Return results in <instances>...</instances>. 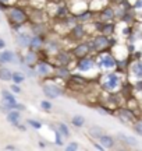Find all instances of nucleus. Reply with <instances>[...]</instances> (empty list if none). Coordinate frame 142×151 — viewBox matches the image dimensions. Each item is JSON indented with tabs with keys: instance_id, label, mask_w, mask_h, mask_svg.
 <instances>
[{
	"instance_id": "obj_2",
	"label": "nucleus",
	"mask_w": 142,
	"mask_h": 151,
	"mask_svg": "<svg viewBox=\"0 0 142 151\" xmlns=\"http://www.w3.org/2000/svg\"><path fill=\"white\" fill-rule=\"evenodd\" d=\"M123 87V78H121L120 73L117 71H107L106 74L102 76L100 80V88L106 91L107 94H116L119 92Z\"/></svg>"
},
{
	"instance_id": "obj_32",
	"label": "nucleus",
	"mask_w": 142,
	"mask_h": 151,
	"mask_svg": "<svg viewBox=\"0 0 142 151\" xmlns=\"http://www.w3.org/2000/svg\"><path fill=\"white\" fill-rule=\"evenodd\" d=\"M78 148H80V144H78L77 141H70V143L66 146V150L67 151H77Z\"/></svg>"
},
{
	"instance_id": "obj_37",
	"label": "nucleus",
	"mask_w": 142,
	"mask_h": 151,
	"mask_svg": "<svg viewBox=\"0 0 142 151\" xmlns=\"http://www.w3.org/2000/svg\"><path fill=\"white\" fill-rule=\"evenodd\" d=\"M0 1H3V3H6V4H9V6H13V4H16L17 0H0Z\"/></svg>"
},
{
	"instance_id": "obj_8",
	"label": "nucleus",
	"mask_w": 142,
	"mask_h": 151,
	"mask_svg": "<svg viewBox=\"0 0 142 151\" xmlns=\"http://www.w3.org/2000/svg\"><path fill=\"white\" fill-rule=\"evenodd\" d=\"M91 52H95V50H93L92 41H87V42L77 43L75 46H74V49L71 50V53H72V56H74V59H81V58L89 56Z\"/></svg>"
},
{
	"instance_id": "obj_10",
	"label": "nucleus",
	"mask_w": 142,
	"mask_h": 151,
	"mask_svg": "<svg viewBox=\"0 0 142 151\" xmlns=\"http://www.w3.org/2000/svg\"><path fill=\"white\" fill-rule=\"evenodd\" d=\"M17 60H20V65L24 63V55H20L18 59H17V53H14L13 50H9V49H3L0 52V66L7 65V63H16Z\"/></svg>"
},
{
	"instance_id": "obj_12",
	"label": "nucleus",
	"mask_w": 142,
	"mask_h": 151,
	"mask_svg": "<svg viewBox=\"0 0 142 151\" xmlns=\"http://www.w3.org/2000/svg\"><path fill=\"white\" fill-rule=\"evenodd\" d=\"M68 32H70V37L72 41H82L84 38L87 37V29H85V27L82 25V22H78V21L70 28Z\"/></svg>"
},
{
	"instance_id": "obj_3",
	"label": "nucleus",
	"mask_w": 142,
	"mask_h": 151,
	"mask_svg": "<svg viewBox=\"0 0 142 151\" xmlns=\"http://www.w3.org/2000/svg\"><path fill=\"white\" fill-rule=\"evenodd\" d=\"M56 77L55 76H52V77H48V78H45L43 84H42V92H43V95L46 98H49V99H56V98L61 97V95H64V88L61 86H59L57 83H56Z\"/></svg>"
},
{
	"instance_id": "obj_4",
	"label": "nucleus",
	"mask_w": 142,
	"mask_h": 151,
	"mask_svg": "<svg viewBox=\"0 0 142 151\" xmlns=\"http://www.w3.org/2000/svg\"><path fill=\"white\" fill-rule=\"evenodd\" d=\"M119 65V60L114 58V55L109 52V50H104L98 53L96 58V66H98V70L102 71H113L117 69Z\"/></svg>"
},
{
	"instance_id": "obj_20",
	"label": "nucleus",
	"mask_w": 142,
	"mask_h": 151,
	"mask_svg": "<svg viewBox=\"0 0 142 151\" xmlns=\"http://www.w3.org/2000/svg\"><path fill=\"white\" fill-rule=\"evenodd\" d=\"M68 83L75 84V87H87L88 84H89V80L81 74H74V73H72V74L70 76V78H68Z\"/></svg>"
},
{
	"instance_id": "obj_15",
	"label": "nucleus",
	"mask_w": 142,
	"mask_h": 151,
	"mask_svg": "<svg viewBox=\"0 0 142 151\" xmlns=\"http://www.w3.org/2000/svg\"><path fill=\"white\" fill-rule=\"evenodd\" d=\"M39 55H38V50H33V49H28L27 52L24 53V65H27L28 67H32L35 69L36 63L39 62Z\"/></svg>"
},
{
	"instance_id": "obj_29",
	"label": "nucleus",
	"mask_w": 142,
	"mask_h": 151,
	"mask_svg": "<svg viewBox=\"0 0 142 151\" xmlns=\"http://www.w3.org/2000/svg\"><path fill=\"white\" fill-rule=\"evenodd\" d=\"M132 129L137 134L142 136V119H137L134 123H132Z\"/></svg>"
},
{
	"instance_id": "obj_25",
	"label": "nucleus",
	"mask_w": 142,
	"mask_h": 151,
	"mask_svg": "<svg viewBox=\"0 0 142 151\" xmlns=\"http://www.w3.org/2000/svg\"><path fill=\"white\" fill-rule=\"evenodd\" d=\"M0 80L1 81H11L13 80V71L7 67L0 66Z\"/></svg>"
},
{
	"instance_id": "obj_5",
	"label": "nucleus",
	"mask_w": 142,
	"mask_h": 151,
	"mask_svg": "<svg viewBox=\"0 0 142 151\" xmlns=\"http://www.w3.org/2000/svg\"><path fill=\"white\" fill-rule=\"evenodd\" d=\"M92 41V45H93V50L95 52H104V50H109V48H111L113 45L116 43V41L113 38L107 37V35H104V34H99L96 37L91 39Z\"/></svg>"
},
{
	"instance_id": "obj_1",
	"label": "nucleus",
	"mask_w": 142,
	"mask_h": 151,
	"mask_svg": "<svg viewBox=\"0 0 142 151\" xmlns=\"http://www.w3.org/2000/svg\"><path fill=\"white\" fill-rule=\"evenodd\" d=\"M6 16H7V20H9V22L11 24V27L14 29L25 25L29 21V14L27 13V10L17 4L10 6L7 9V11H6Z\"/></svg>"
},
{
	"instance_id": "obj_22",
	"label": "nucleus",
	"mask_w": 142,
	"mask_h": 151,
	"mask_svg": "<svg viewBox=\"0 0 142 151\" xmlns=\"http://www.w3.org/2000/svg\"><path fill=\"white\" fill-rule=\"evenodd\" d=\"M6 118H7V122L13 126H17L21 120V111L18 109H11L9 113H6Z\"/></svg>"
},
{
	"instance_id": "obj_21",
	"label": "nucleus",
	"mask_w": 142,
	"mask_h": 151,
	"mask_svg": "<svg viewBox=\"0 0 142 151\" xmlns=\"http://www.w3.org/2000/svg\"><path fill=\"white\" fill-rule=\"evenodd\" d=\"M72 74L70 70V66H56L55 67V77H59V78H70V76Z\"/></svg>"
},
{
	"instance_id": "obj_40",
	"label": "nucleus",
	"mask_w": 142,
	"mask_h": 151,
	"mask_svg": "<svg viewBox=\"0 0 142 151\" xmlns=\"http://www.w3.org/2000/svg\"><path fill=\"white\" fill-rule=\"evenodd\" d=\"M16 127H18V129H20V130H22V132H25V130H27V129H25V126H22V124H20V123L17 124Z\"/></svg>"
},
{
	"instance_id": "obj_33",
	"label": "nucleus",
	"mask_w": 142,
	"mask_h": 151,
	"mask_svg": "<svg viewBox=\"0 0 142 151\" xmlns=\"http://www.w3.org/2000/svg\"><path fill=\"white\" fill-rule=\"evenodd\" d=\"M61 137H63V134L59 132V129H56L55 130V139H56V144H57V146H61V144H63V139H61Z\"/></svg>"
},
{
	"instance_id": "obj_27",
	"label": "nucleus",
	"mask_w": 142,
	"mask_h": 151,
	"mask_svg": "<svg viewBox=\"0 0 142 151\" xmlns=\"http://www.w3.org/2000/svg\"><path fill=\"white\" fill-rule=\"evenodd\" d=\"M57 129H59V132L63 134V137H64V139H68V137L71 136L70 129H68V126H67L64 122H59V123H57Z\"/></svg>"
},
{
	"instance_id": "obj_36",
	"label": "nucleus",
	"mask_w": 142,
	"mask_h": 151,
	"mask_svg": "<svg viewBox=\"0 0 142 151\" xmlns=\"http://www.w3.org/2000/svg\"><path fill=\"white\" fill-rule=\"evenodd\" d=\"M10 6L6 4V3H3V1H0V10L1 11H7V9H9Z\"/></svg>"
},
{
	"instance_id": "obj_31",
	"label": "nucleus",
	"mask_w": 142,
	"mask_h": 151,
	"mask_svg": "<svg viewBox=\"0 0 142 151\" xmlns=\"http://www.w3.org/2000/svg\"><path fill=\"white\" fill-rule=\"evenodd\" d=\"M40 108L43 111H46V112H50L52 108H53V105H52V102L49 99H43V101H40Z\"/></svg>"
},
{
	"instance_id": "obj_13",
	"label": "nucleus",
	"mask_w": 142,
	"mask_h": 151,
	"mask_svg": "<svg viewBox=\"0 0 142 151\" xmlns=\"http://www.w3.org/2000/svg\"><path fill=\"white\" fill-rule=\"evenodd\" d=\"M31 39H32V35H31L29 32H25V31H17L16 42L21 49H29Z\"/></svg>"
},
{
	"instance_id": "obj_6",
	"label": "nucleus",
	"mask_w": 142,
	"mask_h": 151,
	"mask_svg": "<svg viewBox=\"0 0 142 151\" xmlns=\"http://www.w3.org/2000/svg\"><path fill=\"white\" fill-rule=\"evenodd\" d=\"M55 65H52L50 62L45 59H39V62L35 66V74L39 76V77H43V78H48V77H52L55 74Z\"/></svg>"
},
{
	"instance_id": "obj_9",
	"label": "nucleus",
	"mask_w": 142,
	"mask_h": 151,
	"mask_svg": "<svg viewBox=\"0 0 142 151\" xmlns=\"http://www.w3.org/2000/svg\"><path fill=\"white\" fill-rule=\"evenodd\" d=\"M127 71L131 77V80H142V59H132L128 65Z\"/></svg>"
},
{
	"instance_id": "obj_18",
	"label": "nucleus",
	"mask_w": 142,
	"mask_h": 151,
	"mask_svg": "<svg viewBox=\"0 0 142 151\" xmlns=\"http://www.w3.org/2000/svg\"><path fill=\"white\" fill-rule=\"evenodd\" d=\"M117 140L120 141L121 144H124L127 147H135L138 146V140L135 137H132V136H128V134H124V133H117Z\"/></svg>"
},
{
	"instance_id": "obj_19",
	"label": "nucleus",
	"mask_w": 142,
	"mask_h": 151,
	"mask_svg": "<svg viewBox=\"0 0 142 151\" xmlns=\"http://www.w3.org/2000/svg\"><path fill=\"white\" fill-rule=\"evenodd\" d=\"M98 141L104 147V150H110V148H114V146H116V139L113 137V136L106 134V133L100 136V137L98 139Z\"/></svg>"
},
{
	"instance_id": "obj_7",
	"label": "nucleus",
	"mask_w": 142,
	"mask_h": 151,
	"mask_svg": "<svg viewBox=\"0 0 142 151\" xmlns=\"http://www.w3.org/2000/svg\"><path fill=\"white\" fill-rule=\"evenodd\" d=\"M75 69L80 73H91L92 70L98 69L96 60L93 59L92 56H85V58H81V59H77Z\"/></svg>"
},
{
	"instance_id": "obj_30",
	"label": "nucleus",
	"mask_w": 142,
	"mask_h": 151,
	"mask_svg": "<svg viewBox=\"0 0 142 151\" xmlns=\"http://www.w3.org/2000/svg\"><path fill=\"white\" fill-rule=\"evenodd\" d=\"M27 123L29 124L32 129H35V130L42 129V123H40L39 120H36V119H27Z\"/></svg>"
},
{
	"instance_id": "obj_38",
	"label": "nucleus",
	"mask_w": 142,
	"mask_h": 151,
	"mask_svg": "<svg viewBox=\"0 0 142 151\" xmlns=\"http://www.w3.org/2000/svg\"><path fill=\"white\" fill-rule=\"evenodd\" d=\"M113 1H116L117 4H130L128 0H113Z\"/></svg>"
},
{
	"instance_id": "obj_23",
	"label": "nucleus",
	"mask_w": 142,
	"mask_h": 151,
	"mask_svg": "<svg viewBox=\"0 0 142 151\" xmlns=\"http://www.w3.org/2000/svg\"><path fill=\"white\" fill-rule=\"evenodd\" d=\"M45 38L43 35H32V39H31V45H29V49H33V50H40V49L45 46Z\"/></svg>"
},
{
	"instance_id": "obj_16",
	"label": "nucleus",
	"mask_w": 142,
	"mask_h": 151,
	"mask_svg": "<svg viewBox=\"0 0 142 151\" xmlns=\"http://www.w3.org/2000/svg\"><path fill=\"white\" fill-rule=\"evenodd\" d=\"M96 25V29H98L99 34H104V35H107V37H111L116 31V25L114 22H102L99 21L95 24Z\"/></svg>"
},
{
	"instance_id": "obj_34",
	"label": "nucleus",
	"mask_w": 142,
	"mask_h": 151,
	"mask_svg": "<svg viewBox=\"0 0 142 151\" xmlns=\"http://www.w3.org/2000/svg\"><path fill=\"white\" fill-rule=\"evenodd\" d=\"M10 90L14 94H21V87H20V84H16V83H13L10 86Z\"/></svg>"
},
{
	"instance_id": "obj_14",
	"label": "nucleus",
	"mask_w": 142,
	"mask_h": 151,
	"mask_svg": "<svg viewBox=\"0 0 142 151\" xmlns=\"http://www.w3.org/2000/svg\"><path fill=\"white\" fill-rule=\"evenodd\" d=\"M53 59L57 63V66H70L72 59H74V56H72L71 52H61V50H59L56 55H53Z\"/></svg>"
},
{
	"instance_id": "obj_39",
	"label": "nucleus",
	"mask_w": 142,
	"mask_h": 151,
	"mask_svg": "<svg viewBox=\"0 0 142 151\" xmlns=\"http://www.w3.org/2000/svg\"><path fill=\"white\" fill-rule=\"evenodd\" d=\"M3 49H6V42L3 38H0V50H3Z\"/></svg>"
},
{
	"instance_id": "obj_26",
	"label": "nucleus",
	"mask_w": 142,
	"mask_h": 151,
	"mask_svg": "<svg viewBox=\"0 0 142 151\" xmlns=\"http://www.w3.org/2000/svg\"><path fill=\"white\" fill-rule=\"evenodd\" d=\"M85 122H87V120H85V118H84L82 115H74V116L71 118V124L78 127V129L82 127V126L85 124Z\"/></svg>"
},
{
	"instance_id": "obj_43",
	"label": "nucleus",
	"mask_w": 142,
	"mask_h": 151,
	"mask_svg": "<svg viewBox=\"0 0 142 151\" xmlns=\"http://www.w3.org/2000/svg\"><path fill=\"white\" fill-rule=\"evenodd\" d=\"M141 101H142V91H141Z\"/></svg>"
},
{
	"instance_id": "obj_35",
	"label": "nucleus",
	"mask_w": 142,
	"mask_h": 151,
	"mask_svg": "<svg viewBox=\"0 0 142 151\" xmlns=\"http://www.w3.org/2000/svg\"><path fill=\"white\" fill-rule=\"evenodd\" d=\"M134 88L137 91L141 92L142 91V80H138V81H134Z\"/></svg>"
},
{
	"instance_id": "obj_17",
	"label": "nucleus",
	"mask_w": 142,
	"mask_h": 151,
	"mask_svg": "<svg viewBox=\"0 0 142 151\" xmlns=\"http://www.w3.org/2000/svg\"><path fill=\"white\" fill-rule=\"evenodd\" d=\"M117 113H119V116H120V119L123 120V122L128 120V122L134 123V122L137 120V116H135L134 111L130 109V108H119L117 109Z\"/></svg>"
},
{
	"instance_id": "obj_28",
	"label": "nucleus",
	"mask_w": 142,
	"mask_h": 151,
	"mask_svg": "<svg viewBox=\"0 0 142 151\" xmlns=\"http://www.w3.org/2000/svg\"><path fill=\"white\" fill-rule=\"evenodd\" d=\"M13 83H16V84H21L25 81V73H22V71H13Z\"/></svg>"
},
{
	"instance_id": "obj_41",
	"label": "nucleus",
	"mask_w": 142,
	"mask_h": 151,
	"mask_svg": "<svg viewBox=\"0 0 142 151\" xmlns=\"http://www.w3.org/2000/svg\"><path fill=\"white\" fill-rule=\"evenodd\" d=\"M39 147H40V148H45V147H46V143H45V141H39Z\"/></svg>"
},
{
	"instance_id": "obj_24",
	"label": "nucleus",
	"mask_w": 142,
	"mask_h": 151,
	"mask_svg": "<svg viewBox=\"0 0 142 151\" xmlns=\"http://www.w3.org/2000/svg\"><path fill=\"white\" fill-rule=\"evenodd\" d=\"M88 134L98 140L100 136L104 134V130H103V127H100V126H91V127L88 129Z\"/></svg>"
},
{
	"instance_id": "obj_11",
	"label": "nucleus",
	"mask_w": 142,
	"mask_h": 151,
	"mask_svg": "<svg viewBox=\"0 0 142 151\" xmlns=\"http://www.w3.org/2000/svg\"><path fill=\"white\" fill-rule=\"evenodd\" d=\"M98 17H99V21L102 22H113L116 20V17H117V13H116V10L111 6L107 4L98 13Z\"/></svg>"
},
{
	"instance_id": "obj_42",
	"label": "nucleus",
	"mask_w": 142,
	"mask_h": 151,
	"mask_svg": "<svg viewBox=\"0 0 142 151\" xmlns=\"http://www.w3.org/2000/svg\"><path fill=\"white\" fill-rule=\"evenodd\" d=\"M6 150H16V146H6Z\"/></svg>"
}]
</instances>
